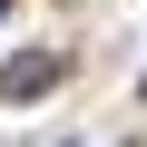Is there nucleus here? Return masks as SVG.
<instances>
[{
	"mask_svg": "<svg viewBox=\"0 0 147 147\" xmlns=\"http://www.w3.org/2000/svg\"><path fill=\"white\" fill-rule=\"evenodd\" d=\"M137 88H147V79H137Z\"/></svg>",
	"mask_w": 147,
	"mask_h": 147,
	"instance_id": "nucleus-3",
	"label": "nucleus"
},
{
	"mask_svg": "<svg viewBox=\"0 0 147 147\" xmlns=\"http://www.w3.org/2000/svg\"><path fill=\"white\" fill-rule=\"evenodd\" d=\"M59 79H69V59H59V49H39V59H10V69H0V98L20 108V98H49Z\"/></svg>",
	"mask_w": 147,
	"mask_h": 147,
	"instance_id": "nucleus-1",
	"label": "nucleus"
},
{
	"mask_svg": "<svg viewBox=\"0 0 147 147\" xmlns=\"http://www.w3.org/2000/svg\"><path fill=\"white\" fill-rule=\"evenodd\" d=\"M0 20H10V0H0Z\"/></svg>",
	"mask_w": 147,
	"mask_h": 147,
	"instance_id": "nucleus-2",
	"label": "nucleus"
}]
</instances>
